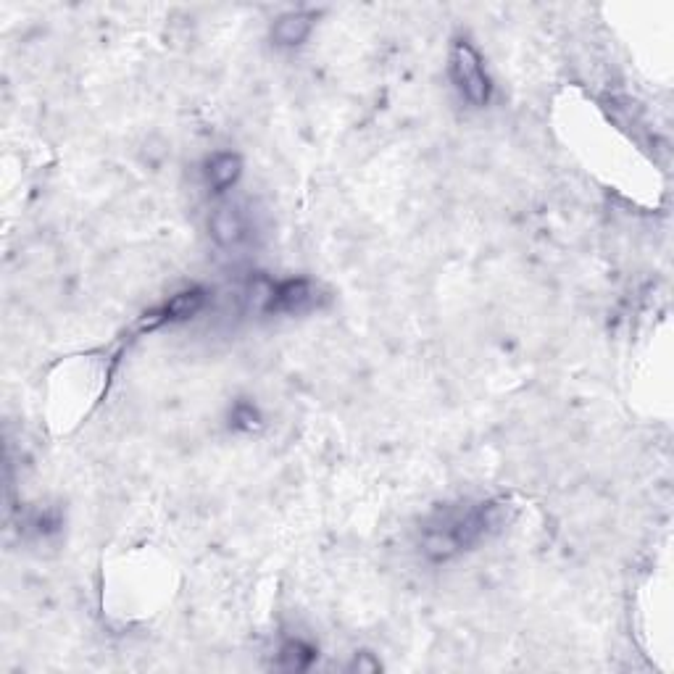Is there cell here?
<instances>
[{"label":"cell","mask_w":674,"mask_h":674,"mask_svg":"<svg viewBox=\"0 0 674 674\" xmlns=\"http://www.w3.org/2000/svg\"><path fill=\"white\" fill-rule=\"evenodd\" d=\"M514 517L509 501H488L474 506V509H440L424 524L422 532V553L430 561H448L467 551L488 535L501 532Z\"/></svg>","instance_id":"obj_1"},{"label":"cell","mask_w":674,"mask_h":674,"mask_svg":"<svg viewBox=\"0 0 674 674\" xmlns=\"http://www.w3.org/2000/svg\"><path fill=\"white\" fill-rule=\"evenodd\" d=\"M451 77L459 87V93L467 98L472 106H488L490 93V79L482 69L480 53L474 51L467 40H456L451 48Z\"/></svg>","instance_id":"obj_2"},{"label":"cell","mask_w":674,"mask_h":674,"mask_svg":"<svg viewBox=\"0 0 674 674\" xmlns=\"http://www.w3.org/2000/svg\"><path fill=\"white\" fill-rule=\"evenodd\" d=\"M203 306H206V290H201V287H190V290H182V293L172 295L161 309L145 314L143 319H140V324H137V330L151 332L166 322H187V319H193L195 314H201Z\"/></svg>","instance_id":"obj_3"},{"label":"cell","mask_w":674,"mask_h":674,"mask_svg":"<svg viewBox=\"0 0 674 674\" xmlns=\"http://www.w3.org/2000/svg\"><path fill=\"white\" fill-rule=\"evenodd\" d=\"M316 303V285L311 280H285L274 282V295L269 311L274 314H298Z\"/></svg>","instance_id":"obj_4"},{"label":"cell","mask_w":674,"mask_h":674,"mask_svg":"<svg viewBox=\"0 0 674 674\" xmlns=\"http://www.w3.org/2000/svg\"><path fill=\"white\" fill-rule=\"evenodd\" d=\"M208 230H211V237L216 240V245L235 248L248 235V224H245L243 211L237 206H219L211 214V219H208Z\"/></svg>","instance_id":"obj_5"},{"label":"cell","mask_w":674,"mask_h":674,"mask_svg":"<svg viewBox=\"0 0 674 674\" xmlns=\"http://www.w3.org/2000/svg\"><path fill=\"white\" fill-rule=\"evenodd\" d=\"M314 29V14L309 11H290L282 14L272 27V40L280 48H295V45L306 43V37Z\"/></svg>","instance_id":"obj_6"},{"label":"cell","mask_w":674,"mask_h":674,"mask_svg":"<svg viewBox=\"0 0 674 674\" xmlns=\"http://www.w3.org/2000/svg\"><path fill=\"white\" fill-rule=\"evenodd\" d=\"M243 174V161L237 153H216L206 164V182L214 193H224Z\"/></svg>","instance_id":"obj_7"},{"label":"cell","mask_w":674,"mask_h":674,"mask_svg":"<svg viewBox=\"0 0 674 674\" xmlns=\"http://www.w3.org/2000/svg\"><path fill=\"white\" fill-rule=\"evenodd\" d=\"M314 659H316V651L311 646H306L303 640H290V643H285L280 651V667L295 669V672L309 669Z\"/></svg>","instance_id":"obj_8"},{"label":"cell","mask_w":674,"mask_h":674,"mask_svg":"<svg viewBox=\"0 0 674 674\" xmlns=\"http://www.w3.org/2000/svg\"><path fill=\"white\" fill-rule=\"evenodd\" d=\"M232 419H235V427H240V430H253V427H259V414H256V409L248 406V403H240Z\"/></svg>","instance_id":"obj_9"},{"label":"cell","mask_w":674,"mask_h":674,"mask_svg":"<svg viewBox=\"0 0 674 674\" xmlns=\"http://www.w3.org/2000/svg\"><path fill=\"white\" fill-rule=\"evenodd\" d=\"M351 669H356V672H380L382 664L374 659L372 653H359V656L353 659Z\"/></svg>","instance_id":"obj_10"}]
</instances>
